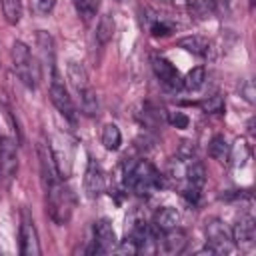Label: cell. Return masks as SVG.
Instances as JSON below:
<instances>
[{
    "mask_svg": "<svg viewBox=\"0 0 256 256\" xmlns=\"http://www.w3.org/2000/svg\"><path fill=\"white\" fill-rule=\"evenodd\" d=\"M28 6H30V12L34 16H40L42 18V16H48L54 10L56 0H30Z\"/></svg>",
    "mask_w": 256,
    "mask_h": 256,
    "instance_id": "4316f807",
    "label": "cell"
},
{
    "mask_svg": "<svg viewBox=\"0 0 256 256\" xmlns=\"http://www.w3.org/2000/svg\"><path fill=\"white\" fill-rule=\"evenodd\" d=\"M116 232L110 224V220L100 218L98 222H94V238H92V248L90 252L96 254H108L112 250H116Z\"/></svg>",
    "mask_w": 256,
    "mask_h": 256,
    "instance_id": "8992f818",
    "label": "cell"
},
{
    "mask_svg": "<svg viewBox=\"0 0 256 256\" xmlns=\"http://www.w3.org/2000/svg\"><path fill=\"white\" fill-rule=\"evenodd\" d=\"M172 30H174V26L172 24H168V22H164V20H154L152 22V26H150V32H152V36H168V34H172Z\"/></svg>",
    "mask_w": 256,
    "mask_h": 256,
    "instance_id": "f1b7e54d",
    "label": "cell"
},
{
    "mask_svg": "<svg viewBox=\"0 0 256 256\" xmlns=\"http://www.w3.org/2000/svg\"><path fill=\"white\" fill-rule=\"evenodd\" d=\"M152 68H154V74L158 76V80L168 86V88H178L182 86V78L178 74V70L174 68L172 62H168L166 58H154L152 60Z\"/></svg>",
    "mask_w": 256,
    "mask_h": 256,
    "instance_id": "8fae6325",
    "label": "cell"
},
{
    "mask_svg": "<svg viewBox=\"0 0 256 256\" xmlns=\"http://www.w3.org/2000/svg\"><path fill=\"white\" fill-rule=\"evenodd\" d=\"M66 76H68L70 84L74 86V90H76L78 94H84V92H88V90L92 88V86H90V80H88V72H86L84 64L78 62V60H70V62H68V66H66Z\"/></svg>",
    "mask_w": 256,
    "mask_h": 256,
    "instance_id": "5bb4252c",
    "label": "cell"
},
{
    "mask_svg": "<svg viewBox=\"0 0 256 256\" xmlns=\"http://www.w3.org/2000/svg\"><path fill=\"white\" fill-rule=\"evenodd\" d=\"M178 46L180 48H184L186 52H192V54H196V56H206L208 54V40L206 38H202V36H184V38H180L178 40Z\"/></svg>",
    "mask_w": 256,
    "mask_h": 256,
    "instance_id": "e0dca14e",
    "label": "cell"
},
{
    "mask_svg": "<svg viewBox=\"0 0 256 256\" xmlns=\"http://www.w3.org/2000/svg\"><path fill=\"white\" fill-rule=\"evenodd\" d=\"M240 92H242V96H244V100L246 102H250V104H254V96H256V90H254V82H252V78H248V80H244V84L240 86Z\"/></svg>",
    "mask_w": 256,
    "mask_h": 256,
    "instance_id": "4dcf8cb0",
    "label": "cell"
},
{
    "mask_svg": "<svg viewBox=\"0 0 256 256\" xmlns=\"http://www.w3.org/2000/svg\"><path fill=\"white\" fill-rule=\"evenodd\" d=\"M250 156V148L246 144V140H236L232 146H230V152H228V160H232L234 166H244V162L248 160Z\"/></svg>",
    "mask_w": 256,
    "mask_h": 256,
    "instance_id": "cb8c5ba5",
    "label": "cell"
},
{
    "mask_svg": "<svg viewBox=\"0 0 256 256\" xmlns=\"http://www.w3.org/2000/svg\"><path fill=\"white\" fill-rule=\"evenodd\" d=\"M74 192L70 186L62 182V178H54L46 182V206H48V216L52 218L54 224L62 226L68 224L74 212Z\"/></svg>",
    "mask_w": 256,
    "mask_h": 256,
    "instance_id": "6da1fadb",
    "label": "cell"
},
{
    "mask_svg": "<svg viewBox=\"0 0 256 256\" xmlns=\"http://www.w3.org/2000/svg\"><path fill=\"white\" fill-rule=\"evenodd\" d=\"M256 236V228H254V220L252 216H240V220H236L234 228H232V242L234 246H250L254 242Z\"/></svg>",
    "mask_w": 256,
    "mask_h": 256,
    "instance_id": "7c38bea8",
    "label": "cell"
},
{
    "mask_svg": "<svg viewBox=\"0 0 256 256\" xmlns=\"http://www.w3.org/2000/svg\"><path fill=\"white\" fill-rule=\"evenodd\" d=\"M2 14L8 24H18L22 18V0H0Z\"/></svg>",
    "mask_w": 256,
    "mask_h": 256,
    "instance_id": "7402d4cb",
    "label": "cell"
},
{
    "mask_svg": "<svg viewBox=\"0 0 256 256\" xmlns=\"http://www.w3.org/2000/svg\"><path fill=\"white\" fill-rule=\"evenodd\" d=\"M50 154H52V160H54V168L58 172V176L64 180L70 176L72 172V150H70V144L64 140V138H56L50 146Z\"/></svg>",
    "mask_w": 256,
    "mask_h": 256,
    "instance_id": "ba28073f",
    "label": "cell"
},
{
    "mask_svg": "<svg viewBox=\"0 0 256 256\" xmlns=\"http://www.w3.org/2000/svg\"><path fill=\"white\" fill-rule=\"evenodd\" d=\"M74 8H76L78 16H80L84 22H90V20H94V16L98 14L100 0H74Z\"/></svg>",
    "mask_w": 256,
    "mask_h": 256,
    "instance_id": "d4e9b609",
    "label": "cell"
},
{
    "mask_svg": "<svg viewBox=\"0 0 256 256\" xmlns=\"http://www.w3.org/2000/svg\"><path fill=\"white\" fill-rule=\"evenodd\" d=\"M114 28H116L114 18L110 14H104L98 20V26H96V40H98V44H102V46L108 44L112 40V36H114Z\"/></svg>",
    "mask_w": 256,
    "mask_h": 256,
    "instance_id": "ac0fdd59",
    "label": "cell"
},
{
    "mask_svg": "<svg viewBox=\"0 0 256 256\" xmlns=\"http://www.w3.org/2000/svg\"><path fill=\"white\" fill-rule=\"evenodd\" d=\"M250 4H254V0H250Z\"/></svg>",
    "mask_w": 256,
    "mask_h": 256,
    "instance_id": "1f68e13d",
    "label": "cell"
},
{
    "mask_svg": "<svg viewBox=\"0 0 256 256\" xmlns=\"http://www.w3.org/2000/svg\"><path fill=\"white\" fill-rule=\"evenodd\" d=\"M168 122H170L172 126L180 128V130L188 128V124H190V120H188V116H186L184 112H170V114H168Z\"/></svg>",
    "mask_w": 256,
    "mask_h": 256,
    "instance_id": "f546056e",
    "label": "cell"
},
{
    "mask_svg": "<svg viewBox=\"0 0 256 256\" xmlns=\"http://www.w3.org/2000/svg\"><path fill=\"white\" fill-rule=\"evenodd\" d=\"M228 152H230V144L226 142V138L222 134H216L208 144V154L218 162H226L228 160Z\"/></svg>",
    "mask_w": 256,
    "mask_h": 256,
    "instance_id": "d6986e66",
    "label": "cell"
},
{
    "mask_svg": "<svg viewBox=\"0 0 256 256\" xmlns=\"http://www.w3.org/2000/svg\"><path fill=\"white\" fill-rule=\"evenodd\" d=\"M178 222H180V212L176 208H172V206H164L154 214V228L160 230V232L176 228Z\"/></svg>",
    "mask_w": 256,
    "mask_h": 256,
    "instance_id": "2e32d148",
    "label": "cell"
},
{
    "mask_svg": "<svg viewBox=\"0 0 256 256\" xmlns=\"http://www.w3.org/2000/svg\"><path fill=\"white\" fill-rule=\"evenodd\" d=\"M36 42H38V50H40V56H42V66H46L48 70H50V74L56 70V52H54V38L48 34V32H44V30H40L38 34H36Z\"/></svg>",
    "mask_w": 256,
    "mask_h": 256,
    "instance_id": "9a60e30c",
    "label": "cell"
},
{
    "mask_svg": "<svg viewBox=\"0 0 256 256\" xmlns=\"http://www.w3.org/2000/svg\"><path fill=\"white\" fill-rule=\"evenodd\" d=\"M40 252H42V248H40L36 226L28 216H24L20 222V254L22 256H40Z\"/></svg>",
    "mask_w": 256,
    "mask_h": 256,
    "instance_id": "9c48e42d",
    "label": "cell"
},
{
    "mask_svg": "<svg viewBox=\"0 0 256 256\" xmlns=\"http://www.w3.org/2000/svg\"><path fill=\"white\" fill-rule=\"evenodd\" d=\"M200 106H202L204 112H208V114H216V112H222V110H224V98L218 96V94H214V96H210L208 100H204Z\"/></svg>",
    "mask_w": 256,
    "mask_h": 256,
    "instance_id": "83f0119b",
    "label": "cell"
},
{
    "mask_svg": "<svg viewBox=\"0 0 256 256\" xmlns=\"http://www.w3.org/2000/svg\"><path fill=\"white\" fill-rule=\"evenodd\" d=\"M102 144L106 150H118L122 144V134L116 124H106L102 128Z\"/></svg>",
    "mask_w": 256,
    "mask_h": 256,
    "instance_id": "44dd1931",
    "label": "cell"
},
{
    "mask_svg": "<svg viewBox=\"0 0 256 256\" xmlns=\"http://www.w3.org/2000/svg\"><path fill=\"white\" fill-rule=\"evenodd\" d=\"M204 80H206V70H204V66H194V68L182 78V86L192 92V90L202 88Z\"/></svg>",
    "mask_w": 256,
    "mask_h": 256,
    "instance_id": "603a6c76",
    "label": "cell"
},
{
    "mask_svg": "<svg viewBox=\"0 0 256 256\" xmlns=\"http://www.w3.org/2000/svg\"><path fill=\"white\" fill-rule=\"evenodd\" d=\"M12 66H14V74L18 76V80L26 88H30V90L38 88V84H40V64L34 58V54L30 52V48L20 40H16L12 44Z\"/></svg>",
    "mask_w": 256,
    "mask_h": 256,
    "instance_id": "7a4b0ae2",
    "label": "cell"
},
{
    "mask_svg": "<svg viewBox=\"0 0 256 256\" xmlns=\"http://www.w3.org/2000/svg\"><path fill=\"white\" fill-rule=\"evenodd\" d=\"M126 184L136 192V194H152L162 186L160 172L154 168L152 162L148 160H138L126 174Z\"/></svg>",
    "mask_w": 256,
    "mask_h": 256,
    "instance_id": "3957f363",
    "label": "cell"
},
{
    "mask_svg": "<svg viewBox=\"0 0 256 256\" xmlns=\"http://www.w3.org/2000/svg\"><path fill=\"white\" fill-rule=\"evenodd\" d=\"M80 104H82V110H84L86 116L98 114V96H96V92L92 88L88 92L80 94Z\"/></svg>",
    "mask_w": 256,
    "mask_h": 256,
    "instance_id": "484cf974",
    "label": "cell"
},
{
    "mask_svg": "<svg viewBox=\"0 0 256 256\" xmlns=\"http://www.w3.org/2000/svg\"><path fill=\"white\" fill-rule=\"evenodd\" d=\"M184 246H186V234L182 230H178V226L162 232V238L158 240V248L164 254H180L184 250Z\"/></svg>",
    "mask_w": 256,
    "mask_h": 256,
    "instance_id": "4fadbf2b",
    "label": "cell"
},
{
    "mask_svg": "<svg viewBox=\"0 0 256 256\" xmlns=\"http://www.w3.org/2000/svg\"><path fill=\"white\" fill-rule=\"evenodd\" d=\"M84 190L90 198H98L104 190H106V178H104V170L96 160H88L86 172H84Z\"/></svg>",
    "mask_w": 256,
    "mask_h": 256,
    "instance_id": "30bf717a",
    "label": "cell"
},
{
    "mask_svg": "<svg viewBox=\"0 0 256 256\" xmlns=\"http://www.w3.org/2000/svg\"><path fill=\"white\" fill-rule=\"evenodd\" d=\"M52 80H50V100L52 104L56 106V110L70 122H76V108H74V102L64 86V80L60 78V74L54 70L52 74Z\"/></svg>",
    "mask_w": 256,
    "mask_h": 256,
    "instance_id": "5b68a950",
    "label": "cell"
},
{
    "mask_svg": "<svg viewBox=\"0 0 256 256\" xmlns=\"http://www.w3.org/2000/svg\"><path fill=\"white\" fill-rule=\"evenodd\" d=\"M204 232H206L208 248L212 250V254H230V252L234 250L232 236H230V232L224 228V224H222L218 218L206 220Z\"/></svg>",
    "mask_w": 256,
    "mask_h": 256,
    "instance_id": "277c9868",
    "label": "cell"
},
{
    "mask_svg": "<svg viewBox=\"0 0 256 256\" xmlns=\"http://www.w3.org/2000/svg\"><path fill=\"white\" fill-rule=\"evenodd\" d=\"M18 172V150L12 138L0 136V176L10 182Z\"/></svg>",
    "mask_w": 256,
    "mask_h": 256,
    "instance_id": "52a82bcc",
    "label": "cell"
},
{
    "mask_svg": "<svg viewBox=\"0 0 256 256\" xmlns=\"http://www.w3.org/2000/svg\"><path fill=\"white\" fill-rule=\"evenodd\" d=\"M0 70H2V64H0Z\"/></svg>",
    "mask_w": 256,
    "mask_h": 256,
    "instance_id": "d6a6232c",
    "label": "cell"
},
{
    "mask_svg": "<svg viewBox=\"0 0 256 256\" xmlns=\"http://www.w3.org/2000/svg\"><path fill=\"white\" fill-rule=\"evenodd\" d=\"M186 182L190 188H196V190H202L204 182H206V170H204V164L200 162H192L186 170Z\"/></svg>",
    "mask_w": 256,
    "mask_h": 256,
    "instance_id": "ffe728a7",
    "label": "cell"
}]
</instances>
